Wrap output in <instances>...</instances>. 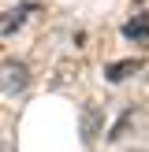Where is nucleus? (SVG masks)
I'll use <instances>...</instances> for the list:
<instances>
[{"mask_svg": "<svg viewBox=\"0 0 149 152\" xmlns=\"http://www.w3.org/2000/svg\"><path fill=\"white\" fill-rule=\"evenodd\" d=\"M97 130H101V111L89 104V108H82V141H93Z\"/></svg>", "mask_w": 149, "mask_h": 152, "instance_id": "f03ea898", "label": "nucleus"}, {"mask_svg": "<svg viewBox=\"0 0 149 152\" xmlns=\"http://www.w3.org/2000/svg\"><path fill=\"white\" fill-rule=\"evenodd\" d=\"M123 34H127V37H134V41H145V37H149V19H145V15L131 19V22L123 26Z\"/></svg>", "mask_w": 149, "mask_h": 152, "instance_id": "20e7f679", "label": "nucleus"}, {"mask_svg": "<svg viewBox=\"0 0 149 152\" xmlns=\"http://www.w3.org/2000/svg\"><path fill=\"white\" fill-rule=\"evenodd\" d=\"M26 86H30V67L22 63V59L0 63V89H4V93H22Z\"/></svg>", "mask_w": 149, "mask_h": 152, "instance_id": "f257e3e1", "label": "nucleus"}, {"mask_svg": "<svg viewBox=\"0 0 149 152\" xmlns=\"http://www.w3.org/2000/svg\"><path fill=\"white\" fill-rule=\"evenodd\" d=\"M134 71H142V59H123V63H112L108 67V78L112 82H123L127 74H134Z\"/></svg>", "mask_w": 149, "mask_h": 152, "instance_id": "7ed1b4c3", "label": "nucleus"}]
</instances>
